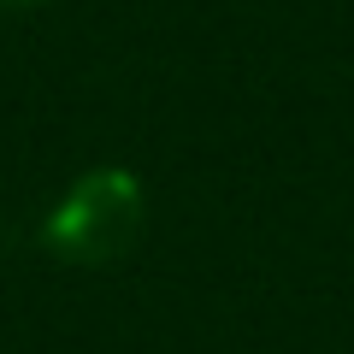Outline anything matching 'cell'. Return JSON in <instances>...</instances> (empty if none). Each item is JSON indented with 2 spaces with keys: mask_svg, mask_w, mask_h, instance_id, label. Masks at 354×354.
<instances>
[{
  "mask_svg": "<svg viewBox=\"0 0 354 354\" xmlns=\"http://www.w3.org/2000/svg\"><path fill=\"white\" fill-rule=\"evenodd\" d=\"M142 225V189L130 171H88L65 189V201L48 218V248L71 266H101L136 236Z\"/></svg>",
  "mask_w": 354,
  "mask_h": 354,
  "instance_id": "obj_1",
  "label": "cell"
},
{
  "mask_svg": "<svg viewBox=\"0 0 354 354\" xmlns=\"http://www.w3.org/2000/svg\"><path fill=\"white\" fill-rule=\"evenodd\" d=\"M6 12H24V6H48V0H0Z\"/></svg>",
  "mask_w": 354,
  "mask_h": 354,
  "instance_id": "obj_2",
  "label": "cell"
}]
</instances>
